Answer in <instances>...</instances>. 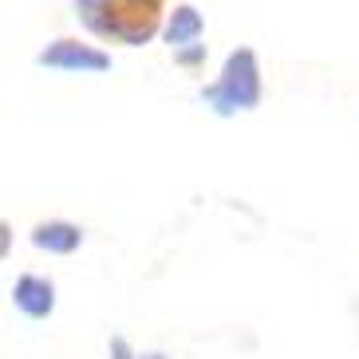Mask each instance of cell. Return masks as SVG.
Listing matches in <instances>:
<instances>
[{
  "instance_id": "cell-1",
  "label": "cell",
  "mask_w": 359,
  "mask_h": 359,
  "mask_svg": "<svg viewBox=\"0 0 359 359\" xmlns=\"http://www.w3.org/2000/svg\"><path fill=\"white\" fill-rule=\"evenodd\" d=\"M75 12L99 40L142 48L158 36L166 0H75Z\"/></svg>"
},
{
  "instance_id": "cell-2",
  "label": "cell",
  "mask_w": 359,
  "mask_h": 359,
  "mask_svg": "<svg viewBox=\"0 0 359 359\" xmlns=\"http://www.w3.org/2000/svg\"><path fill=\"white\" fill-rule=\"evenodd\" d=\"M201 99L217 111V115H237V111H253L261 103V64H257L253 48H237L229 52L217 83L201 91Z\"/></svg>"
},
{
  "instance_id": "cell-3",
  "label": "cell",
  "mask_w": 359,
  "mask_h": 359,
  "mask_svg": "<svg viewBox=\"0 0 359 359\" xmlns=\"http://www.w3.org/2000/svg\"><path fill=\"white\" fill-rule=\"evenodd\" d=\"M40 64L55 67V72H79L83 75V72H107V67H111V55L91 48V43L72 40V36H60V40H52L40 52Z\"/></svg>"
},
{
  "instance_id": "cell-4",
  "label": "cell",
  "mask_w": 359,
  "mask_h": 359,
  "mask_svg": "<svg viewBox=\"0 0 359 359\" xmlns=\"http://www.w3.org/2000/svg\"><path fill=\"white\" fill-rule=\"evenodd\" d=\"M12 304L20 308L24 316H32V320L52 316V308H55V285L48 280V276L24 273L20 280L12 285Z\"/></svg>"
},
{
  "instance_id": "cell-5",
  "label": "cell",
  "mask_w": 359,
  "mask_h": 359,
  "mask_svg": "<svg viewBox=\"0 0 359 359\" xmlns=\"http://www.w3.org/2000/svg\"><path fill=\"white\" fill-rule=\"evenodd\" d=\"M32 245H36V249H43V253L67 257V253H75V249L83 245V229H79V225H72V222L52 217V222H40L32 229Z\"/></svg>"
},
{
  "instance_id": "cell-6",
  "label": "cell",
  "mask_w": 359,
  "mask_h": 359,
  "mask_svg": "<svg viewBox=\"0 0 359 359\" xmlns=\"http://www.w3.org/2000/svg\"><path fill=\"white\" fill-rule=\"evenodd\" d=\"M166 40L174 52H182V48H194V43L201 40V12L190 8V4H178L174 8V16H170L166 24Z\"/></svg>"
},
{
  "instance_id": "cell-7",
  "label": "cell",
  "mask_w": 359,
  "mask_h": 359,
  "mask_svg": "<svg viewBox=\"0 0 359 359\" xmlns=\"http://www.w3.org/2000/svg\"><path fill=\"white\" fill-rule=\"evenodd\" d=\"M111 359H166L162 351H147V355H135L127 339H111Z\"/></svg>"
}]
</instances>
